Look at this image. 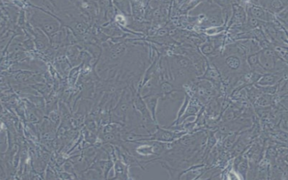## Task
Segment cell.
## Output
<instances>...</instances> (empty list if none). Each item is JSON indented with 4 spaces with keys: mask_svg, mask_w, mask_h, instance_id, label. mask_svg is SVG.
<instances>
[{
    "mask_svg": "<svg viewBox=\"0 0 288 180\" xmlns=\"http://www.w3.org/2000/svg\"><path fill=\"white\" fill-rule=\"evenodd\" d=\"M253 14L255 15L257 17H262L264 15L263 11L259 8H253Z\"/></svg>",
    "mask_w": 288,
    "mask_h": 180,
    "instance_id": "obj_1",
    "label": "cell"
}]
</instances>
